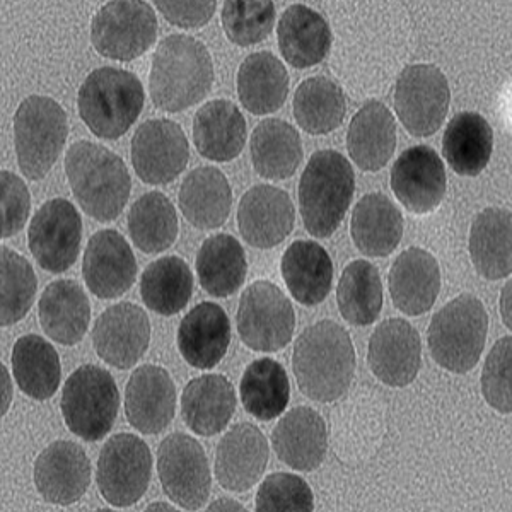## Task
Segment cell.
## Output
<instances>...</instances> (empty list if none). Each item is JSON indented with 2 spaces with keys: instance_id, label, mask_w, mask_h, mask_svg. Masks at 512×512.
Listing matches in <instances>:
<instances>
[{
  "instance_id": "40",
  "label": "cell",
  "mask_w": 512,
  "mask_h": 512,
  "mask_svg": "<svg viewBox=\"0 0 512 512\" xmlns=\"http://www.w3.org/2000/svg\"><path fill=\"white\" fill-rule=\"evenodd\" d=\"M197 274L210 296L227 297L243 286L248 263L245 250L231 234H216L205 239L198 250Z\"/></svg>"
},
{
  "instance_id": "37",
  "label": "cell",
  "mask_w": 512,
  "mask_h": 512,
  "mask_svg": "<svg viewBox=\"0 0 512 512\" xmlns=\"http://www.w3.org/2000/svg\"><path fill=\"white\" fill-rule=\"evenodd\" d=\"M289 94V74L274 53L248 55L238 70V96L253 115L280 110Z\"/></svg>"
},
{
  "instance_id": "9",
  "label": "cell",
  "mask_w": 512,
  "mask_h": 512,
  "mask_svg": "<svg viewBox=\"0 0 512 512\" xmlns=\"http://www.w3.org/2000/svg\"><path fill=\"white\" fill-rule=\"evenodd\" d=\"M158 18L142 0H115L101 7L91 23V41L106 59L130 62L154 45Z\"/></svg>"
},
{
  "instance_id": "29",
  "label": "cell",
  "mask_w": 512,
  "mask_h": 512,
  "mask_svg": "<svg viewBox=\"0 0 512 512\" xmlns=\"http://www.w3.org/2000/svg\"><path fill=\"white\" fill-rule=\"evenodd\" d=\"M193 142L205 159L227 163L238 158L246 144V120L238 106L214 99L193 118Z\"/></svg>"
},
{
  "instance_id": "42",
  "label": "cell",
  "mask_w": 512,
  "mask_h": 512,
  "mask_svg": "<svg viewBox=\"0 0 512 512\" xmlns=\"http://www.w3.org/2000/svg\"><path fill=\"white\" fill-rule=\"evenodd\" d=\"M291 400V383L286 369L274 359H258L246 367L241 379V402L255 419H277Z\"/></svg>"
},
{
  "instance_id": "34",
  "label": "cell",
  "mask_w": 512,
  "mask_h": 512,
  "mask_svg": "<svg viewBox=\"0 0 512 512\" xmlns=\"http://www.w3.org/2000/svg\"><path fill=\"white\" fill-rule=\"evenodd\" d=\"M282 277L297 303H323L333 284V263L328 251L313 241H296L282 258Z\"/></svg>"
},
{
  "instance_id": "12",
  "label": "cell",
  "mask_w": 512,
  "mask_h": 512,
  "mask_svg": "<svg viewBox=\"0 0 512 512\" xmlns=\"http://www.w3.org/2000/svg\"><path fill=\"white\" fill-rule=\"evenodd\" d=\"M449 103L448 79L436 65H408L396 79V115L414 137L436 134L448 117Z\"/></svg>"
},
{
  "instance_id": "18",
  "label": "cell",
  "mask_w": 512,
  "mask_h": 512,
  "mask_svg": "<svg viewBox=\"0 0 512 512\" xmlns=\"http://www.w3.org/2000/svg\"><path fill=\"white\" fill-rule=\"evenodd\" d=\"M367 362L381 383L393 388L414 383L422 364L419 332L402 318L383 321L369 340Z\"/></svg>"
},
{
  "instance_id": "17",
  "label": "cell",
  "mask_w": 512,
  "mask_h": 512,
  "mask_svg": "<svg viewBox=\"0 0 512 512\" xmlns=\"http://www.w3.org/2000/svg\"><path fill=\"white\" fill-rule=\"evenodd\" d=\"M391 188L398 202L414 214H429L441 205L448 178L432 147L415 146L402 152L391 171Z\"/></svg>"
},
{
  "instance_id": "23",
  "label": "cell",
  "mask_w": 512,
  "mask_h": 512,
  "mask_svg": "<svg viewBox=\"0 0 512 512\" xmlns=\"http://www.w3.org/2000/svg\"><path fill=\"white\" fill-rule=\"evenodd\" d=\"M267 437L256 425H234L224 434L216 453V478L231 492H246L255 485L267 468Z\"/></svg>"
},
{
  "instance_id": "22",
  "label": "cell",
  "mask_w": 512,
  "mask_h": 512,
  "mask_svg": "<svg viewBox=\"0 0 512 512\" xmlns=\"http://www.w3.org/2000/svg\"><path fill=\"white\" fill-rule=\"evenodd\" d=\"M176 414V388L168 371L159 366H142L130 376L125 390V415L134 429L156 436Z\"/></svg>"
},
{
  "instance_id": "43",
  "label": "cell",
  "mask_w": 512,
  "mask_h": 512,
  "mask_svg": "<svg viewBox=\"0 0 512 512\" xmlns=\"http://www.w3.org/2000/svg\"><path fill=\"white\" fill-rule=\"evenodd\" d=\"M345 113L344 91L328 77H309L294 94V117L308 134H330L342 125Z\"/></svg>"
},
{
  "instance_id": "30",
  "label": "cell",
  "mask_w": 512,
  "mask_h": 512,
  "mask_svg": "<svg viewBox=\"0 0 512 512\" xmlns=\"http://www.w3.org/2000/svg\"><path fill=\"white\" fill-rule=\"evenodd\" d=\"M280 53L296 69H309L326 59L332 48L330 24L320 12L303 4H292L282 14L279 26Z\"/></svg>"
},
{
  "instance_id": "38",
  "label": "cell",
  "mask_w": 512,
  "mask_h": 512,
  "mask_svg": "<svg viewBox=\"0 0 512 512\" xmlns=\"http://www.w3.org/2000/svg\"><path fill=\"white\" fill-rule=\"evenodd\" d=\"M494 151V130L473 111H463L448 123L443 137V156L461 176H478L489 166Z\"/></svg>"
},
{
  "instance_id": "53",
  "label": "cell",
  "mask_w": 512,
  "mask_h": 512,
  "mask_svg": "<svg viewBox=\"0 0 512 512\" xmlns=\"http://www.w3.org/2000/svg\"><path fill=\"white\" fill-rule=\"evenodd\" d=\"M512 286L511 282H507L506 287L501 292V316L504 320V325L511 330L512 328Z\"/></svg>"
},
{
  "instance_id": "56",
  "label": "cell",
  "mask_w": 512,
  "mask_h": 512,
  "mask_svg": "<svg viewBox=\"0 0 512 512\" xmlns=\"http://www.w3.org/2000/svg\"><path fill=\"white\" fill-rule=\"evenodd\" d=\"M147 511H175V507L166 506V504L158 502V504H152V506L147 507Z\"/></svg>"
},
{
  "instance_id": "52",
  "label": "cell",
  "mask_w": 512,
  "mask_h": 512,
  "mask_svg": "<svg viewBox=\"0 0 512 512\" xmlns=\"http://www.w3.org/2000/svg\"><path fill=\"white\" fill-rule=\"evenodd\" d=\"M161 14L180 28H202L216 14V2H156Z\"/></svg>"
},
{
  "instance_id": "21",
  "label": "cell",
  "mask_w": 512,
  "mask_h": 512,
  "mask_svg": "<svg viewBox=\"0 0 512 512\" xmlns=\"http://www.w3.org/2000/svg\"><path fill=\"white\" fill-rule=\"evenodd\" d=\"M36 490L50 504L70 506L86 494L91 483V463L81 446L55 441L41 451L33 470Z\"/></svg>"
},
{
  "instance_id": "4",
  "label": "cell",
  "mask_w": 512,
  "mask_h": 512,
  "mask_svg": "<svg viewBox=\"0 0 512 512\" xmlns=\"http://www.w3.org/2000/svg\"><path fill=\"white\" fill-rule=\"evenodd\" d=\"M352 164L340 152L318 151L299 181V212L315 238H330L344 221L354 197Z\"/></svg>"
},
{
  "instance_id": "47",
  "label": "cell",
  "mask_w": 512,
  "mask_h": 512,
  "mask_svg": "<svg viewBox=\"0 0 512 512\" xmlns=\"http://www.w3.org/2000/svg\"><path fill=\"white\" fill-rule=\"evenodd\" d=\"M0 323L16 325L35 303L36 275L31 263L2 246L0 253Z\"/></svg>"
},
{
  "instance_id": "19",
  "label": "cell",
  "mask_w": 512,
  "mask_h": 512,
  "mask_svg": "<svg viewBox=\"0 0 512 512\" xmlns=\"http://www.w3.org/2000/svg\"><path fill=\"white\" fill-rule=\"evenodd\" d=\"M82 275L89 291L99 299L125 294L137 277V262L127 239L113 229L94 234L84 251Z\"/></svg>"
},
{
  "instance_id": "10",
  "label": "cell",
  "mask_w": 512,
  "mask_h": 512,
  "mask_svg": "<svg viewBox=\"0 0 512 512\" xmlns=\"http://www.w3.org/2000/svg\"><path fill=\"white\" fill-rule=\"evenodd\" d=\"M236 321L243 344L256 352L284 349L291 344L296 328L291 301L268 280L246 287L239 299Z\"/></svg>"
},
{
  "instance_id": "45",
  "label": "cell",
  "mask_w": 512,
  "mask_h": 512,
  "mask_svg": "<svg viewBox=\"0 0 512 512\" xmlns=\"http://www.w3.org/2000/svg\"><path fill=\"white\" fill-rule=\"evenodd\" d=\"M128 233L144 253L168 250L178 238L175 205L161 192L142 195L128 214Z\"/></svg>"
},
{
  "instance_id": "2",
  "label": "cell",
  "mask_w": 512,
  "mask_h": 512,
  "mask_svg": "<svg viewBox=\"0 0 512 512\" xmlns=\"http://www.w3.org/2000/svg\"><path fill=\"white\" fill-rule=\"evenodd\" d=\"M214 64L202 41L188 35H169L152 57L149 93L159 110L178 113L195 106L210 93Z\"/></svg>"
},
{
  "instance_id": "27",
  "label": "cell",
  "mask_w": 512,
  "mask_h": 512,
  "mask_svg": "<svg viewBox=\"0 0 512 512\" xmlns=\"http://www.w3.org/2000/svg\"><path fill=\"white\" fill-rule=\"evenodd\" d=\"M236 412V391L226 376L205 374L185 386L181 415L198 436H216L226 429Z\"/></svg>"
},
{
  "instance_id": "49",
  "label": "cell",
  "mask_w": 512,
  "mask_h": 512,
  "mask_svg": "<svg viewBox=\"0 0 512 512\" xmlns=\"http://www.w3.org/2000/svg\"><path fill=\"white\" fill-rule=\"evenodd\" d=\"M258 512H309L315 495L308 482L292 473H274L263 480L256 494Z\"/></svg>"
},
{
  "instance_id": "33",
  "label": "cell",
  "mask_w": 512,
  "mask_h": 512,
  "mask_svg": "<svg viewBox=\"0 0 512 512\" xmlns=\"http://www.w3.org/2000/svg\"><path fill=\"white\" fill-rule=\"evenodd\" d=\"M178 202L192 226L210 231L227 221L233 207V192L221 169L204 166L193 169L183 180Z\"/></svg>"
},
{
  "instance_id": "50",
  "label": "cell",
  "mask_w": 512,
  "mask_h": 512,
  "mask_svg": "<svg viewBox=\"0 0 512 512\" xmlns=\"http://www.w3.org/2000/svg\"><path fill=\"white\" fill-rule=\"evenodd\" d=\"M482 393L490 407L512 412V338L502 337L490 350L482 371Z\"/></svg>"
},
{
  "instance_id": "41",
  "label": "cell",
  "mask_w": 512,
  "mask_h": 512,
  "mask_svg": "<svg viewBox=\"0 0 512 512\" xmlns=\"http://www.w3.org/2000/svg\"><path fill=\"white\" fill-rule=\"evenodd\" d=\"M192 294V270L180 256H164L152 262L140 279L142 301L161 316L180 313Z\"/></svg>"
},
{
  "instance_id": "16",
  "label": "cell",
  "mask_w": 512,
  "mask_h": 512,
  "mask_svg": "<svg viewBox=\"0 0 512 512\" xmlns=\"http://www.w3.org/2000/svg\"><path fill=\"white\" fill-rule=\"evenodd\" d=\"M149 342L151 321L146 311L135 304H115L94 323V350L108 366L134 367L146 354Z\"/></svg>"
},
{
  "instance_id": "39",
  "label": "cell",
  "mask_w": 512,
  "mask_h": 512,
  "mask_svg": "<svg viewBox=\"0 0 512 512\" xmlns=\"http://www.w3.org/2000/svg\"><path fill=\"white\" fill-rule=\"evenodd\" d=\"M12 374L21 391L33 400L52 398L60 386V359L40 335H24L12 349Z\"/></svg>"
},
{
  "instance_id": "55",
  "label": "cell",
  "mask_w": 512,
  "mask_h": 512,
  "mask_svg": "<svg viewBox=\"0 0 512 512\" xmlns=\"http://www.w3.org/2000/svg\"><path fill=\"white\" fill-rule=\"evenodd\" d=\"M209 511H246V509L234 499H219L209 507Z\"/></svg>"
},
{
  "instance_id": "8",
  "label": "cell",
  "mask_w": 512,
  "mask_h": 512,
  "mask_svg": "<svg viewBox=\"0 0 512 512\" xmlns=\"http://www.w3.org/2000/svg\"><path fill=\"white\" fill-rule=\"evenodd\" d=\"M60 407L72 434L88 443L99 441L117 420V383L106 369L91 364L81 366L65 381Z\"/></svg>"
},
{
  "instance_id": "35",
  "label": "cell",
  "mask_w": 512,
  "mask_h": 512,
  "mask_svg": "<svg viewBox=\"0 0 512 512\" xmlns=\"http://www.w3.org/2000/svg\"><path fill=\"white\" fill-rule=\"evenodd\" d=\"M470 255L483 279L501 280L512 272V217L490 207L478 214L470 231Z\"/></svg>"
},
{
  "instance_id": "48",
  "label": "cell",
  "mask_w": 512,
  "mask_h": 512,
  "mask_svg": "<svg viewBox=\"0 0 512 512\" xmlns=\"http://www.w3.org/2000/svg\"><path fill=\"white\" fill-rule=\"evenodd\" d=\"M274 2L227 0L222 6V26L229 41L238 47H251L265 40L275 24Z\"/></svg>"
},
{
  "instance_id": "5",
  "label": "cell",
  "mask_w": 512,
  "mask_h": 512,
  "mask_svg": "<svg viewBox=\"0 0 512 512\" xmlns=\"http://www.w3.org/2000/svg\"><path fill=\"white\" fill-rule=\"evenodd\" d=\"M144 99V86L135 74L101 67L82 82L77 105L82 122L96 137L115 140L127 134L139 118Z\"/></svg>"
},
{
  "instance_id": "7",
  "label": "cell",
  "mask_w": 512,
  "mask_h": 512,
  "mask_svg": "<svg viewBox=\"0 0 512 512\" xmlns=\"http://www.w3.org/2000/svg\"><path fill=\"white\" fill-rule=\"evenodd\" d=\"M69 123L64 108L48 96H30L14 117L19 169L31 181L43 180L64 151Z\"/></svg>"
},
{
  "instance_id": "54",
  "label": "cell",
  "mask_w": 512,
  "mask_h": 512,
  "mask_svg": "<svg viewBox=\"0 0 512 512\" xmlns=\"http://www.w3.org/2000/svg\"><path fill=\"white\" fill-rule=\"evenodd\" d=\"M0 371H2V415H6L12 400L11 378L4 364L0 366Z\"/></svg>"
},
{
  "instance_id": "25",
  "label": "cell",
  "mask_w": 512,
  "mask_h": 512,
  "mask_svg": "<svg viewBox=\"0 0 512 512\" xmlns=\"http://www.w3.org/2000/svg\"><path fill=\"white\" fill-rule=\"evenodd\" d=\"M272 446L279 460L297 472L316 470L328 449L325 420L313 408H294L275 425Z\"/></svg>"
},
{
  "instance_id": "24",
  "label": "cell",
  "mask_w": 512,
  "mask_h": 512,
  "mask_svg": "<svg viewBox=\"0 0 512 512\" xmlns=\"http://www.w3.org/2000/svg\"><path fill=\"white\" fill-rule=\"evenodd\" d=\"M388 286L391 301L403 315H425L441 292V268L436 256L415 246L403 251L391 267Z\"/></svg>"
},
{
  "instance_id": "46",
  "label": "cell",
  "mask_w": 512,
  "mask_h": 512,
  "mask_svg": "<svg viewBox=\"0 0 512 512\" xmlns=\"http://www.w3.org/2000/svg\"><path fill=\"white\" fill-rule=\"evenodd\" d=\"M386 420L374 412L350 408L333 420V448L344 463H362L373 458L383 443Z\"/></svg>"
},
{
  "instance_id": "14",
  "label": "cell",
  "mask_w": 512,
  "mask_h": 512,
  "mask_svg": "<svg viewBox=\"0 0 512 512\" xmlns=\"http://www.w3.org/2000/svg\"><path fill=\"white\" fill-rule=\"evenodd\" d=\"M81 238V216L65 198H53L41 205L28 231L30 250L36 262L52 274H62L76 263Z\"/></svg>"
},
{
  "instance_id": "15",
  "label": "cell",
  "mask_w": 512,
  "mask_h": 512,
  "mask_svg": "<svg viewBox=\"0 0 512 512\" xmlns=\"http://www.w3.org/2000/svg\"><path fill=\"white\" fill-rule=\"evenodd\" d=\"M190 146L183 128L156 118L140 125L132 139V164L147 185H168L187 168Z\"/></svg>"
},
{
  "instance_id": "20",
  "label": "cell",
  "mask_w": 512,
  "mask_h": 512,
  "mask_svg": "<svg viewBox=\"0 0 512 512\" xmlns=\"http://www.w3.org/2000/svg\"><path fill=\"white\" fill-rule=\"evenodd\" d=\"M296 210L289 193L270 185H258L243 195L238 207L239 233L260 250L279 246L292 233Z\"/></svg>"
},
{
  "instance_id": "51",
  "label": "cell",
  "mask_w": 512,
  "mask_h": 512,
  "mask_svg": "<svg viewBox=\"0 0 512 512\" xmlns=\"http://www.w3.org/2000/svg\"><path fill=\"white\" fill-rule=\"evenodd\" d=\"M0 234L2 238H11L23 229L30 217L31 195L28 187L18 175L11 171L0 173Z\"/></svg>"
},
{
  "instance_id": "28",
  "label": "cell",
  "mask_w": 512,
  "mask_h": 512,
  "mask_svg": "<svg viewBox=\"0 0 512 512\" xmlns=\"http://www.w3.org/2000/svg\"><path fill=\"white\" fill-rule=\"evenodd\" d=\"M41 328L57 344L76 345L88 333L91 304L76 280H55L38 303Z\"/></svg>"
},
{
  "instance_id": "32",
  "label": "cell",
  "mask_w": 512,
  "mask_h": 512,
  "mask_svg": "<svg viewBox=\"0 0 512 512\" xmlns=\"http://www.w3.org/2000/svg\"><path fill=\"white\" fill-rule=\"evenodd\" d=\"M350 234L362 255L384 258L402 241V212L383 193H369L354 207Z\"/></svg>"
},
{
  "instance_id": "13",
  "label": "cell",
  "mask_w": 512,
  "mask_h": 512,
  "mask_svg": "<svg viewBox=\"0 0 512 512\" xmlns=\"http://www.w3.org/2000/svg\"><path fill=\"white\" fill-rule=\"evenodd\" d=\"M158 473L164 492L181 509L197 511L209 501V460L197 439L171 434L158 449Z\"/></svg>"
},
{
  "instance_id": "44",
  "label": "cell",
  "mask_w": 512,
  "mask_h": 512,
  "mask_svg": "<svg viewBox=\"0 0 512 512\" xmlns=\"http://www.w3.org/2000/svg\"><path fill=\"white\" fill-rule=\"evenodd\" d=\"M337 304L350 325H373L383 308V284L378 268L366 260L349 263L338 282Z\"/></svg>"
},
{
  "instance_id": "11",
  "label": "cell",
  "mask_w": 512,
  "mask_h": 512,
  "mask_svg": "<svg viewBox=\"0 0 512 512\" xmlns=\"http://www.w3.org/2000/svg\"><path fill=\"white\" fill-rule=\"evenodd\" d=\"M151 475V449L139 436L117 434L99 453L96 483L99 494L111 506L137 504L149 489Z\"/></svg>"
},
{
  "instance_id": "3",
  "label": "cell",
  "mask_w": 512,
  "mask_h": 512,
  "mask_svg": "<svg viewBox=\"0 0 512 512\" xmlns=\"http://www.w3.org/2000/svg\"><path fill=\"white\" fill-rule=\"evenodd\" d=\"M65 175L82 210L99 222L122 214L132 180L123 159L106 147L79 140L65 154Z\"/></svg>"
},
{
  "instance_id": "6",
  "label": "cell",
  "mask_w": 512,
  "mask_h": 512,
  "mask_svg": "<svg viewBox=\"0 0 512 512\" xmlns=\"http://www.w3.org/2000/svg\"><path fill=\"white\" fill-rule=\"evenodd\" d=\"M489 333V315L482 301L470 294L456 297L432 318L427 342L432 359L454 374L477 366Z\"/></svg>"
},
{
  "instance_id": "31",
  "label": "cell",
  "mask_w": 512,
  "mask_h": 512,
  "mask_svg": "<svg viewBox=\"0 0 512 512\" xmlns=\"http://www.w3.org/2000/svg\"><path fill=\"white\" fill-rule=\"evenodd\" d=\"M396 149V123L379 101H367L355 113L347 132V151L362 171H379L393 158Z\"/></svg>"
},
{
  "instance_id": "26",
  "label": "cell",
  "mask_w": 512,
  "mask_h": 512,
  "mask_svg": "<svg viewBox=\"0 0 512 512\" xmlns=\"http://www.w3.org/2000/svg\"><path fill=\"white\" fill-rule=\"evenodd\" d=\"M231 344V323L216 303H200L188 311L178 330V349L195 369H212Z\"/></svg>"
},
{
  "instance_id": "1",
  "label": "cell",
  "mask_w": 512,
  "mask_h": 512,
  "mask_svg": "<svg viewBox=\"0 0 512 512\" xmlns=\"http://www.w3.org/2000/svg\"><path fill=\"white\" fill-rule=\"evenodd\" d=\"M349 332L332 320L308 326L294 345L292 371L299 390L315 402L330 403L347 393L355 373Z\"/></svg>"
},
{
  "instance_id": "36",
  "label": "cell",
  "mask_w": 512,
  "mask_h": 512,
  "mask_svg": "<svg viewBox=\"0 0 512 512\" xmlns=\"http://www.w3.org/2000/svg\"><path fill=\"white\" fill-rule=\"evenodd\" d=\"M256 173L267 180L291 178L303 161V142L291 123L268 118L256 125L250 140Z\"/></svg>"
}]
</instances>
